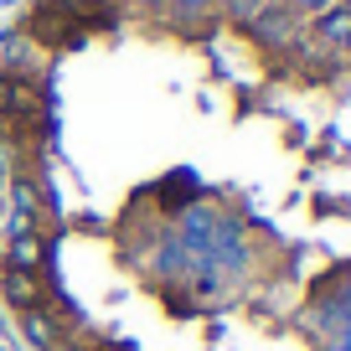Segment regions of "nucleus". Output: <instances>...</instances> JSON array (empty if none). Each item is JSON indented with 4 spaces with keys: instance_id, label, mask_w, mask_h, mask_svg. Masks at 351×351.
<instances>
[{
    "instance_id": "f257e3e1",
    "label": "nucleus",
    "mask_w": 351,
    "mask_h": 351,
    "mask_svg": "<svg viewBox=\"0 0 351 351\" xmlns=\"http://www.w3.org/2000/svg\"><path fill=\"white\" fill-rule=\"evenodd\" d=\"M0 310L32 351H351V0H32Z\"/></svg>"
},
{
    "instance_id": "f03ea898",
    "label": "nucleus",
    "mask_w": 351,
    "mask_h": 351,
    "mask_svg": "<svg viewBox=\"0 0 351 351\" xmlns=\"http://www.w3.org/2000/svg\"><path fill=\"white\" fill-rule=\"evenodd\" d=\"M0 351H21V341H16L11 320H5V310H0Z\"/></svg>"
}]
</instances>
